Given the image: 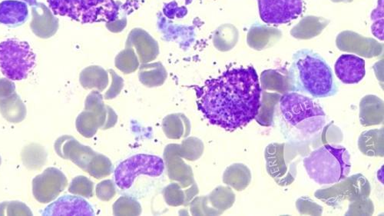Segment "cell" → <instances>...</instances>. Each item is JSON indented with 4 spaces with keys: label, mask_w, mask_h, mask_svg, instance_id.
Here are the masks:
<instances>
[{
    "label": "cell",
    "mask_w": 384,
    "mask_h": 216,
    "mask_svg": "<svg viewBox=\"0 0 384 216\" xmlns=\"http://www.w3.org/2000/svg\"><path fill=\"white\" fill-rule=\"evenodd\" d=\"M372 32L374 37L383 40V0H379L378 7L371 15Z\"/></svg>",
    "instance_id": "cell-34"
},
{
    "label": "cell",
    "mask_w": 384,
    "mask_h": 216,
    "mask_svg": "<svg viewBox=\"0 0 384 216\" xmlns=\"http://www.w3.org/2000/svg\"><path fill=\"white\" fill-rule=\"evenodd\" d=\"M359 146L361 152L368 157H383V128L372 129L361 133Z\"/></svg>",
    "instance_id": "cell-23"
},
{
    "label": "cell",
    "mask_w": 384,
    "mask_h": 216,
    "mask_svg": "<svg viewBox=\"0 0 384 216\" xmlns=\"http://www.w3.org/2000/svg\"><path fill=\"white\" fill-rule=\"evenodd\" d=\"M54 15L68 17L82 24L112 23L118 19L114 0H47Z\"/></svg>",
    "instance_id": "cell-5"
},
{
    "label": "cell",
    "mask_w": 384,
    "mask_h": 216,
    "mask_svg": "<svg viewBox=\"0 0 384 216\" xmlns=\"http://www.w3.org/2000/svg\"><path fill=\"white\" fill-rule=\"evenodd\" d=\"M261 92L254 67L232 68L196 89L197 104L212 125L233 131L256 119Z\"/></svg>",
    "instance_id": "cell-1"
},
{
    "label": "cell",
    "mask_w": 384,
    "mask_h": 216,
    "mask_svg": "<svg viewBox=\"0 0 384 216\" xmlns=\"http://www.w3.org/2000/svg\"><path fill=\"white\" fill-rule=\"evenodd\" d=\"M116 66L125 73L134 72L138 66L137 58L133 50H126L117 56Z\"/></svg>",
    "instance_id": "cell-32"
},
{
    "label": "cell",
    "mask_w": 384,
    "mask_h": 216,
    "mask_svg": "<svg viewBox=\"0 0 384 216\" xmlns=\"http://www.w3.org/2000/svg\"><path fill=\"white\" fill-rule=\"evenodd\" d=\"M164 169V161L157 155H136L119 164L115 171L116 184L121 189H128L138 176L158 177Z\"/></svg>",
    "instance_id": "cell-7"
},
{
    "label": "cell",
    "mask_w": 384,
    "mask_h": 216,
    "mask_svg": "<svg viewBox=\"0 0 384 216\" xmlns=\"http://www.w3.org/2000/svg\"><path fill=\"white\" fill-rule=\"evenodd\" d=\"M68 185L62 171L50 167L32 180V194L40 203H49L62 193Z\"/></svg>",
    "instance_id": "cell-9"
},
{
    "label": "cell",
    "mask_w": 384,
    "mask_h": 216,
    "mask_svg": "<svg viewBox=\"0 0 384 216\" xmlns=\"http://www.w3.org/2000/svg\"><path fill=\"white\" fill-rule=\"evenodd\" d=\"M287 79L292 92L308 94L313 98L334 97L338 92L326 60L309 49H299L293 55Z\"/></svg>",
    "instance_id": "cell-3"
},
{
    "label": "cell",
    "mask_w": 384,
    "mask_h": 216,
    "mask_svg": "<svg viewBox=\"0 0 384 216\" xmlns=\"http://www.w3.org/2000/svg\"><path fill=\"white\" fill-rule=\"evenodd\" d=\"M21 1L28 4L30 6H35L37 4V0H21Z\"/></svg>",
    "instance_id": "cell-37"
},
{
    "label": "cell",
    "mask_w": 384,
    "mask_h": 216,
    "mask_svg": "<svg viewBox=\"0 0 384 216\" xmlns=\"http://www.w3.org/2000/svg\"><path fill=\"white\" fill-rule=\"evenodd\" d=\"M277 116L284 139L292 145L311 141L326 125L318 103L295 92H286L279 100Z\"/></svg>",
    "instance_id": "cell-2"
},
{
    "label": "cell",
    "mask_w": 384,
    "mask_h": 216,
    "mask_svg": "<svg viewBox=\"0 0 384 216\" xmlns=\"http://www.w3.org/2000/svg\"><path fill=\"white\" fill-rule=\"evenodd\" d=\"M142 206L133 197L121 196L113 205L115 215H139L142 214Z\"/></svg>",
    "instance_id": "cell-30"
},
{
    "label": "cell",
    "mask_w": 384,
    "mask_h": 216,
    "mask_svg": "<svg viewBox=\"0 0 384 216\" xmlns=\"http://www.w3.org/2000/svg\"><path fill=\"white\" fill-rule=\"evenodd\" d=\"M85 109L92 111L100 116L103 131L114 127L117 124L118 116L114 110L104 104L103 97L99 91H92L87 97Z\"/></svg>",
    "instance_id": "cell-18"
},
{
    "label": "cell",
    "mask_w": 384,
    "mask_h": 216,
    "mask_svg": "<svg viewBox=\"0 0 384 216\" xmlns=\"http://www.w3.org/2000/svg\"><path fill=\"white\" fill-rule=\"evenodd\" d=\"M285 145L272 143L269 145L265 150L267 169L268 174L280 186L289 185L294 180L289 171L296 174V171L288 168L284 160Z\"/></svg>",
    "instance_id": "cell-14"
},
{
    "label": "cell",
    "mask_w": 384,
    "mask_h": 216,
    "mask_svg": "<svg viewBox=\"0 0 384 216\" xmlns=\"http://www.w3.org/2000/svg\"><path fill=\"white\" fill-rule=\"evenodd\" d=\"M95 193L99 200L104 202L110 201L116 195V188L114 181L110 179L101 181L96 186Z\"/></svg>",
    "instance_id": "cell-35"
},
{
    "label": "cell",
    "mask_w": 384,
    "mask_h": 216,
    "mask_svg": "<svg viewBox=\"0 0 384 216\" xmlns=\"http://www.w3.org/2000/svg\"><path fill=\"white\" fill-rule=\"evenodd\" d=\"M0 215H32V212L21 202H4L0 203Z\"/></svg>",
    "instance_id": "cell-33"
},
{
    "label": "cell",
    "mask_w": 384,
    "mask_h": 216,
    "mask_svg": "<svg viewBox=\"0 0 384 216\" xmlns=\"http://www.w3.org/2000/svg\"><path fill=\"white\" fill-rule=\"evenodd\" d=\"M42 215H95L92 205L82 197L64 196L47 207Z\"/></svg>",
    "instance_id": "cell-16"
},
{
    "label": "cell",
    "mask_w": 384,
    "mask_h": 216,
    "mask_svg": "<svg viewBox=\"0 0 384 216\" xmlns=\"http://www.w3.org/2000/svg\"><path fill=\"white\" fill-rule=\"evenodd\" d=\"M162 129L169 139L180 140L189 136L191 123L184 114H170L163 119Z\"/></svg>",
    "instance_id": "cell-22"
},
{
    "label": "cell",
    "mask_w": 384,
    "mask_h": 216,
    "mask_svg": "<svg viewBox=\"0 0 384 216\" xmlns=\"http://www.w3.org/2000/svg\"><path fill=\"white\" fill-rule=\"evenodd\" d=\"M93 191L94 184L92 181L83 176L74 178L68 187L69 193L87 198L93 197Z\"/></svg>",
    "instance_id": "cell-31"
},
{
    "label": "cell",
    "mask_w": 384,
    "mask_h": 216,
    "mask_svg": "<svg viewBox=\"0 0 384 216\" xmlns=\"http://www.w3.org/2000/svg\"><path fill=\"white\" fill-rule=\"evenodd\" d=\"M29 19L28 4L21 0L0 3V24L11 28L21 27Z\"/></svg>",
    "instance_id": "cell-17"
},
{
    "label": "cell",
    "mask_w": 384,
    "mask_h": 216,
    "mask_svg": "<svg viewBox=\"0 0 384 216\" xmlns=\"http://www.w3.org/2000/svg\"><path fill=\"white\" fill-rule=\"evenodd\" d=\"M343 181H344L340 183V185L342 186L344 189L340 188L337 185L326 189L318 190V192L316 193V197L338 193V196L337 195L332 200H330L328 203L330 205H335V204H338L343 200H348L350 201L363 200L370 196V184L368 180L361 174L355 175L350 178L347 177ZM330 196L322 198L321 200Z\"/></svg>",
    "instance_id": "cell-11"
},
{
    "label": "cell",
    "mask_w": 384,
    "mask_h": 216,
    "mask_svg": "<svg viewBox=\"0 0 384 216\" xmlns=\"http://www.w3.org/2000/svg\"><path fill=\"white\" fill-rule=\"evenodd\" d=\"M76 126L78 133L85 138L93 137L99 129H102V124L99 116L90 110H84L78 116Z\"/></svg>",
    "instance_id": "cell-24"
},
{
    "label": "cell",
    "mask_w": 384,
    "mask_h": 216,
    "mask_svg": "<svg viewBox=\"0 0 384 216\" xmlns=\"http://www.w3.org/2000/svg\"><path fill=\"white\" fill-rule=\"evenodd\" d=\"M112 84L109 90L104 94V100H110L116 98L124 88V81L121 78L116 75V73L112 71Z\"/></svg>",
    "instance_id": "cell-36"
},
{
    "label": "cell",
    "mask_w": 384,
    "mask_h": 216,
    "mask_svg": "<svg viewBox=\"0 0 384 216\" xmlns=\"http://www.w3.org/2000/svg\"><path fill=\"white\" fill-rule=\"evenodd\" d=\"M199 193L197 184L189 188H183L179 184H171L163 189L165 203L173 207L188 205Z\"/></svg>",
    "instance_id": "cell-21"
},
{
    "label": "cell",
    "mask_w": 384,
    "mask_h": 216,
    "mask_svg": "<svg viewBox=\"0 0 384 216\" xmlns=\"http://www.w3.org/2000/svg\"><path fill=\"white\" fill-rule=\"evenodd\" d=\"M309 177L320 186L334 185L345 179L352 170L350 153L345 147L326 144L303 160Z\"/></svg>",
    "instance_id": "cell-4"
},
{
    "label": "cell",
    "mask_w": 384,
    "mask_h": 216,
    "mask_svg": "<svg viewBox=\"0 0 384 216\" xmlns=\"http://www.w3.org/2000/svg\"><path fill=\"white\" fill-rule=\"evenodd\" d=\"M113 165L111 160L104 155L97 153L90 163L87 172L95 179L106 178L112 174Z\"/></svg>",
    "instance_id": "cell-29"
},
{
    "label": "cell",
    "mask_w": 384,
    "mask_h": 216,
    "mask_svg": "<svg viewBox=\"0 0 384 216\" xmlns=\"http://www.w3.org/2000/svg\"><path fill=\"white\" fill-rule=\"evenodd\" d=\"M336 76L344 84H357L366 75L365 60L352 54L340 56L335 65Z\"/></svg>",
    "instance_id": "cell-15"
},
{
    "label": "cell",
    "mask_w": 384,
    "mask_h": 216,
    "mask_svg": "<svg viewBox=\"0 0 384 216\" xmlns=\"http://www.w3.org/2000/svg\"><path fill=\"white\" fill-rule=\"evenodd\" d=\"M1 163H2V160H1V157H0V166H1Z\"/></svg>",
    "instance_id": "cell-38"
},
{
    "label": "cell",
    "mask_w": 384,
    "mask_h": 216,
    "mask_svg": "<svg viewBox=\"0 0 384 216\" xmlns=\"http://www.w3.org/2000/svg\"><path fill=\"white\" fill-rule=\"evenodd\" d=\"M163 157L170 180L178 181L181 187L186 188L196 184L193 171L181 160L177 144H169L165 147Z\"/></svg>",
    "instance_id": "cell-13"
},
{
    "label": "cell",
    "mask_w": 384,
    "mask_h": 216,
    "mask_svg": "<svg viewBox=\"0 0 384 216\" xmlns=\"http://www.w3.org/2000/svg\"><path fill=\"white\" fill-rule=\"evenodd\" d=\"M177 149L181 158L193 162L202 157L204 152V144L198 138L190 137L183 140L181 144H177Z\"/></svg>",
    "instance_id": "cell-28"
},
{
    "label": "cell",
    "mask_w": 384,
    "mask_h": 216,
    "mask_svg": "<svg viewBox=\"0 0 384 216\" xmlns=\"http://www.w3.org/2000/svg\"><path fill=\"white\" fill-rule=\"evenodd\" d=\"M80 82L85 89L95 88L100 92L104 91L109 83L107 72L97 66L86 68L81 74Z\"/></svg>",
    "instance_id": "cell-25"
},
{
    "label": "cell",
    "mask_w": 384,
    "mask_h": 216,
    "mask_svg": "<svg viewBox=\"0 0 384 216\" xmlns=\"http://www.w3.org/2000/svg\"><path fill=\"white\" fill-rule=\"evenodd\" d=\"M26 107L16 92L0 99V114L11 124H20L26 117Z\"/></svg>",
    "instance_id": "cell-20"
},
{
    "label": "cell",
    "mask_w": 384,
    "mask_h": 216,
    "mask_svg": "<svg viewBox=\"0 0 384 216\" xmlns=\"http://www.w3.org/2000/svg\"><path fill=\"white\" fill-rule=\"evenodd\" d=\"M55 151L59 157L71 160L78 167L87 172L97 152L84 145L71 136H63L56 140Z\"/></svg>",
    "instance_id": "cell-12"
},
{
    "label": "cell",
    "mask_w": 384,
    "mask_h": 216,
    "mask_svg": "<svg viewBox=\"0 0 384 216\" xmlns=\"http://www.w3.org/2000/svg\"><path fill=\"white\" fill-rule=\"evenodd\" d=\"M235 197L229 187L216 188L208 196L195 197L190 203L192 215H217L230 208Z\"/></svg>",
    "instance_id": "cell-10"
},
{
    "label": "cell",
    "mask_w": 384,
    "mask_h": 216,
    "mask_svg": "<svg viewBox=\"0 0 384 216\" xmlns=\"http://www.w3.org/2000/svg\"><path fill=\"white\" fill-rule=\"evenodd\" d=\"M248 168L241 164H234L227 169L223 176V181L225 184L229 185L234 188L241 191L244 188H246L251 179H246L247 174H250V171L247 172Z\"/></svg>",
    "instance_id": "cell-27"
},
{
    "label": "cell",
    "mask_w": 384,
    "mask_h": 216,
    "mask_svg": "<svg viewBox=\"0 0 384 216\" xmlns=\"http://www.w3.org/2000/svg\"><path fill=\"white\" fill-rule=\"evenodd\" d=\"M37 64V55L28 42L8 38L0 42V71L6 79L22 81Z\"/></svg>",
    "instance_id": "cell-6"
},
{
    "label": "cell",
    "mask_w": 384,
    "mask_h": 216,
    "mask_svg": "<svg viewBox=\"0 0 384 216\" xmlns=\"http://www.w3.org/2000/svg\"><path fill=\"white\" fill-rule=\"evenodd\" d=\"M261 20L269 25L290 23L305 11L304 0H258Z\"/></svg>",
    "instance_id": "cell-8"
},
{
    "label": "cell",
    "mask_w": 384,
    "mask_h": 216,
    "mask_svg": "<svg viewBox=\"0 0 384 216\" xmlns=\"http://www.w3.org/2000/svg\"><path fill=\"white\" fill-rule=\"evenodd\" d=\"M167 73L160 63L143 66L139 72V80L148 88H156L163 85Z\"/></svg>",
    "instance_id": "cell-26"
},
{
    "label": "cell",
    "mask_w": 384,
    "mask_h": 216,
    "mask_svg": "<svg viewBox=\"0 0 384 216\" xmlns=\"http://www.w3.org/2000/svg\"><path fill=\"white\" fill-rule=\"evenodd\" d=\"M360 120L364 126L379 125L383 122V102L374 96H366L361 101Z\"/></svg>",
    "instance_id": "cell-19"
}]
</instances>
